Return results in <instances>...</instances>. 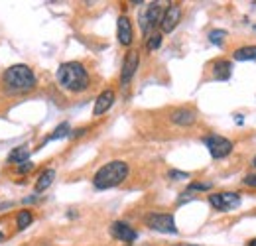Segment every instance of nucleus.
Returning <instances> with one entry per match:
<instances>
[{
  "instance_id": "20e7f679",
  "label": "nucleus",
  "mask_w": 256,
  "mask_h": 246,
  "mask_svg": "<svg viewBox=\"0 0 256 246\" xmlns=\"http://www.w3.org/2000/svg\"><path fill=\"white\" fill-rule=\"evenodd\" d=\"M162 20V4L160 2H150L138 16V22H140V28L144 32V36H148L154 28H156Z\"/></svg>"
},
{
  "instance_id": "f03ea898",
  "label": "nucleus",
  "mask_w": 256,
  "mask_h": 246,
  "mask_svg": "<svg viewBox=\"0 0 256 246\" xmlns=\"http://www.w3.org/2000/svg\"><path fill=\"white\" fill-rule=\"evenodd\" d=\"M2 83L8 93H28L36 87V75L28 65H12L4 71Z\"/></svg>"
},
{
  "instance_id": "423d86ee",
  "label": "nucleus",
  "mask_w": 256,
  "mask_h": 246,
  "mask_svg": "<svg viewBox=\"0 0 256 246\" xmlns=\"http://www.w3.org/2000/svg\"><path fill=\"white\" fill-rule=\"evenodd\" d=\"M205 146L209 148V154L215 158V160H221V158H227L231 152H233V142L223 138V136H207L205 138Z\"/></svg>"
},
{
  "instance_id": "a211bd4d",
  "label": "nucleus",
  "mask_w": 256,
  "mask_h": 246,
  "mask_svg": "<svg viewBox=\"0 0 256 246\" xmlns=\"http://www.w3.org/2000/svg\"><path fill=\"white\" fill-rule=\"evenodd\" d=\"M32 221H34V217H32V213H30V211H20V213H18V217H16V225H18V228H20V230L28 228V227L32 225Z\"/></svg>"
},
{
  "instance_id": "7ed1b4c3",
  "label": "nucleus",
  "mask_w": 256,
  "mask_h": 246,
  "mask_svg": "<svg viewBox=\"0 0 256 246\" xmlns=\"http://www.w3.org/2000/svg\"><path fill=\"white\" fill-rule=\"evenodd\" d=\"M126 175H128V164L120 162V160H115V162L105 164L95 173L93 185L97 189H111V187L120 185L126 179Z\"/></svg>"
},
{
  "instance_id": "6e6552de",
  "label": "nucleus",
  "mask_w": 256,
  "mask_h": 246,
  "mask_svg": "<svg viewBox=\"0 0 256 246\" xmlns=\"http://www.w3.org/2000/svg\"><path fill=\"white\" fill-rule=\"evenodd\" d=\"M179 20H181V6L176 4V2H172V4L164 10V14H162V20H160V28H162V32H164V34L174 32L176 26L179 24Z\"/></svg>"
},
{
  "instance_id": "6ab92c4d",
  "label": "nucleus",
  "mask_w": 256,
  "mask_h": 246,
  "mask_svg": "<svg viewBox=\"0 0 256 246\" xmlns=\"http://www.w3.org/2000/svg\"><path fill=\"white\" fill-rule=\"evenodd\" d=\"M69 132H71V128H69V122H61L56 130H54V134H51L45 142H49V140H59V138H65V136H69Z\"/></svg>"
},
{
  "instance_id": "9b49d317",
  "label": "nucleus",
  "mask_w": 256,
  "mask_h": 246,
  "mask_svg": "<svg viewBox=\"0 0 256 246\" xmlns=\"http://www.w3.org/2000/svg\"><path fill=\"white\" fill-rule=\"evenodd\" d=\"M117 34H118V41L122 45H130L134 39V30H132V22L126 16H120L117 22Z\"/></svg>"
},
{
  "instance_id": "dca6fc26",
  "label": "nucleus",
  "mask_w": 256,
  "mask_h": 246,
  "mask_svg": "<svg viewBox=\"0 0 256 246\" xmlns=\"http://www.w3.org/2000/svg\"><path fill=\"white\" fill-rule=\"evenodd\" d=\"M235 59L236 61H252V59H256V45L238 47L235 52Z\"/></svg>"
},
{
  "instance_id": "b1692460",
  "label": "nucleus",
  "mask_w": 256,
  "mask_h": 246,
  "mask_svg": "<svg viewBox=\"0 0 256 246\" xmlns=\"http://www.w3.org/2000/svg\"><path fill=\"white\" fill-rule=\"evenodd\" d=\"M32 168H34L32 162H24V164L18 166V173H28V171H32Z\"/></svg>"
},
{
  "instance_id": "cd10ccee",
  "label": "nucleus",
  "mask_w": 256,
  "mask_h": 246,
  "mask_svg": "<svg viewBox=\"0 0 256 246\" xmlns=\"http://www.w3.org/2000/svg\"><path fill=\"white\" fill-rule=\"evenodd\" d=\"M252 166H254V168H256V156H254V160H252Z\"/></svg>"
},
{
  "instance_id": "4be33fe9",
  "label": "nucleus",
  "mask_w": 256,
  "mask_h": 246,
  "mask_svg": "<svg viewBox=\"0 0 256 246\" xmlns=\"http://www.w3.org/2000/svg\"><path fill=\"white\" fill-rule=\"evenodd\" d=\"M168 177L174 179V181H181V179H187L189 173H185V171H177V170H172V171L168 173Z\"/></svg>"
},
{
  "instance_id": "c85d7f7f",
  "label": "nucleus",
  "mask_w": 256,
  "mask_h": 246,
  "mask_svg": "<svg viewBox=\"0 0 256 246\" xmlns=\"http://www.w3.org/2000/svg\"><path fill=\"white\" fill-rule=\"evenodd\" d=\"M2 238H4V234H2V232H0V240H2Z\"/></svg>"
},
{
  "instance_id": "4468645a",
  "label": "nucleus",
  "mask_w": 256,
  "mask_h": 246,
  "mask_svg": "<svg viewBox=\"0 0 256 246\" xmlns=\"http://www.w3.org/2000/svg\"><path fill=\"white\" fill-rule=\"evenodd\" d=\"M215 79L217 81H229L231 79V73H233V63L231 61H217L215 63Z\"/></svg>"
},
{
  "instance_id": "412c9836",
  "label": "nucleus",
  "mask_w": 256,
  "mask_h": 246,
  "mask_svg": "<svg viewBox=\"0 0 256 246\" xmlns=\"http://www.w3.org/2000/svg\"><path fill=\"white\" fill-rule=\"evenodd\" d=\"M160 43H162V34H152L150 38H148V49L150 52H154V49H158L160 47Z\"/></svg>"
},
{
  "instance_id": "0eeeda50",
  "label": "nucleus",
  "mask_w": 256,
  "mask_h": 246,
  "mask_svg": "<svg viewBox=\"0 0 256 246\" xmlns=\"http://www.w3.org/2000/svg\"><path fill=\"white\" fill-rule=\"evenodd\" d=\"M209 203L217 211H233V209H236L240 205V195L238 193H231V191L213 193V195H209Z\"/></svg>"
},
{
  "instance_id": "1a4fd4ad",
  "label": "nucleus",
  "mask_w": 256,
  "mask_h": 246,
  "mask_svg": "<svg viewBox=\"0 0 256 246\" xmlns=\"http://www.w3.org/2000/svg\"><path fill=\"white\" fill-rule=\"evenodd\" d=\"M138 63H140V57H138V52H128L124 61H122V71H120V83L122 85H128L138 69Z\"/></svg>"
},
{
  "instance_id": "393cba45",
  "label": "nucleus",
  "mask_w": 256,
  "mask_h": 246,
  "mask_svg": "<svg viewBox=\"0 0 256 246\" xmlns=\"http://www.w3.org/2000/svg\"><path fill=\"white\" fill-rule=\"evenodd\" d=\"M244 185L256 187V175H246V177H244Z\"/></svg>"
},
{
  "instance_id": "c756f323",
  "label": "nucleus",
  "mask_w": 256,
  "mask_h": 246,
  "mask_svg": "<svg viewBox=\"0 0 256 246\" xmlns=\"http://www.w3.org/2000/svg\"><path fill=\"white\" fill-rule=\"evenodd\" d=\"M189 246H195V244H189Z\"/></svg>"
},
{
  "instance_id": "ddd939ff",
  "label": "nucleus",
  "mask_w": 256,
  "mask_h": 246,
  "mask_svg": "<svg viewBox=\"0 0 256 246\" xmlns=\"http://www.w3.org/2000/svg\"><path fill=\"white\" fill-rule=\"evenodd\" d=\"M195 113L191 109H177L172 113V122L179 124V126H191L195 122Z\"/></svg>"
},
{
  "instance_id": "2eb2a0df",
  "label": "nucleus",
  "mask_w": 256,
  "mask_h": 246,
  "mask_svg": "<svg viewBox=\"0 0 256 246\" xmlns=\"http://www.w3.org/2000/svg\"><path fill=\"white\" fill-rule=\"evenodd\" d=\"M54 179H56V171H54V170H45V171H41V175H39L38 181H36V193L45 191L51 183H54Z\"/></svg>"
},
{
  "instance_id": "a878e982",
  "label": "nucleus",
  "mask_w": 256,
  "mask_h": 246,
  "mask_svg": "<svg viewBox=\"0 0 256 246\" xmlns=\"http://www.w3.org/2000/svg\"><path fill=\"white\" fill-rule=\"evenodd\" d=\"M38 199V195H32V197H28V199H24V203H32V201H36Z\"/></svg>"
},
{
  "instance_id": "5701e85b",
  "label": "nucleus",
  "mask_w": 256,
  "mask_h": 246,
  "mask_svg": "<svg viewBox=\"0 0 256 246\" xmlns=\"http://www.w3.org/2000/svg\"><path fill=\"white\" fill-rule=\"evenodd\" d=\"M213 185L211 183H191L189 185V191H207V189H211Z\"/></svg>"
},
{
  "instance_id": "f8f14e48",
  "label": "nucleus",
  "mask_w": 256,
  "mask_h": 246,
  "mask_svg": "<svg viewBox=\"0 0 256 246\" xmlns=\"http://www.w3.org/2000/svg\"><path fill=\"white\" fill-rule=\"evenodd\" d=\"M115 103V93L109 89V91H102L98 96H97V101H95V109H93V114L95 116H100V114H105Z\"/></svg>"
},
{
  "instance_id": "aec40b11",
  "label": "nucleus",
  "mask_w": 256,
  "mask_h": 246,
  "mask_svg": "<svg viewBox=\"0 0 256 246\" xmlns=\"http://www.w3.org/2000/svg\"><path fill=\"white\" fill-rule=\"evenodd\" d=\"M225 38H227V32L225 30H213L209 34V41L215 43V45H223L225 43Z\"/></svg>"
},
{
  "instance_id": "39448f33",
  "label": "nucleus",
  "mask_w": 256,
  "mask_h": 246,
  "mask_svg": "<svg viewBox=\"0 0 256 246\" xmlns=\"http://www.w3.org/2000/svg\"><path fill=\"white\" fill-rule=\"evenodd\" d=\"M146 225L152 230H158V232H168V234H176L177 232L176 221L168 213H152V215H148L146 217Z\"/></svg>"
},
{
  "instance_id": "f3484780",
  "label": "nucleus",
  "mask_w": 256,
  "mask_h": 246,
  "mask_svg": "<svg viewBox=\"0 0 256 246\" xmlns=\"http://www.w3.org/2000/svg\"><path fill=\"white\" fill-rule=\"evenodd\" d=\"M28 158H30V150H28L26 146L16 148V150H12L10 156H8V160H10V162H16V164H24V162H28Z\"/></svg>"
},
{
  "instance_id": "9d476101",
  "label": "nucleus",
  "mask_w": 256,
  "mask_h": 246,
  "mask_svg": "<svg viewBox=\"0 0 256 246\" xmlns=\"http://www.w3.org/2000/svg\"><path fill=\"white\" fill-rule=\"evenodd\" d=\"M111 234L115 238L122 240V242H132V240L138 238V232L132 227H128L126 223H122V221H117V223L111 225Z\"/></svg>"
},
{
  "instance_id": "bb28decb",
  "label": "nucleus",
  "mask_w": 256,
  "mask_h": 246,
  "mask_svg": "<svg viewBox=\"0 0 256 246\" xmlns=\"http://www.w3.org/2000/svg\"><path fill=\"white\" fill-rule=\"evenodd\" d=\"M248 246H256V238H252V240L248 242Z\"/></svg>"
},
{
  "instance_id": "f257e3e1",
  "label": "nucleus",
  "mask_w": 256,
  "mask_h": 246,
  "mask_svg": "<svg viewBox=\"0 0 256 246\" xmlns=\"http://www.w3.org/2000/svg\"><path fill=\"white\" fill-rule=\"evenodd\" d=\"M58 81L63 89L71 93H81L89 87V73L79 61L61 63L58 69Z\"/></svg>"
}]
</instances>
